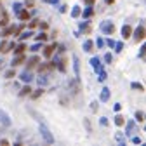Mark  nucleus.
I'll return each mask as SVG.
<instances>
[{"label": "nucleus", "instance_id": "f704fd0d", "mask_svg": "<svg viewBox=\"0 0 146 146\" xmlns=\"http://www.w3.org/2000/svg\"><path fill=\"white\" fill-rule=\"evenodd\" d=\"M40 47H42V42H36V44H33V45L30 47V50H31V52H38Z\"/></svg>", "mask_w": 146, "mask_h": 146}, {"label": "nucleus", "instance_id": "e433bc0d", "mask_svg": "<svg viewBox=\"0 0 146 146\" xmlns=\"http://www.w3.org/2000/svg\"><path fill=\"white\" fill-rule=\"evenodd\" d=\"M47 40V33H40V35H36V42H45Z\"/></svg>", "mask_w": 146, "mask_h": 146}, {"label": "nucleus", "instance_id": "49530a36", "mask_svg": "<svg viewBox=\"0 0 146 146\" xmlns=\"http://www.w3.org/2000/svg\"><path fill=\"white\" fill-rule=\"evenodd\" d=\"M36 23H38L36 19H35V21H30V25H28V30H33V28L36 26Z\"/></svg>", "mask_w": 146, "mask_h": 146}, {"label": "nucleus", "instance_id": "5701e85b", "mask_svg": "<svg viewBox=\"0 0 146 146\" xmlns=\"http://www.w3.org/2000/svg\"><path fill=\"white\" fill-rule=\"evenodd\" d=\"M14 77H16V70H14V68L7 70V71L4 73V78H7V80H11V78H14Z\"/></svg>", "mask_w": 146, "mask_h": 146}, {"label": "nucleus", "instance_id": "c03bdc74", "mask_svg": "<svg viewBox=\"0 0 146 146\" xmlns=\"http://www.w3.org/2000/svg\"><path fill=\"white\" fill-rule=\"evenodd\" d=\"M132 143H134V144H141V143H143V139H141L139 136H134V137H132Z\"/></svg>", "mask_w": 146, "mask_h": 146}, {"label": "nucleus", "instance_id": "cd10ccee", "mask_svg": "<svg viewBox=\"0 0 146 146\" xmlns=\"http://www.w3.org/2000/svg\"><path fill=\"white\" fill-rule=\"evenodd\" d=\"M123 123H125V118H123L122 115H115V125H117V127H122Z\"/></svg>", "mask_w": 146, "mask_h": 146}, {"label": "nucleus", "instance_id": "f257e3e1", "mask_svg": "<svg viewBox=\"0 0 146 146\" xmlns=\"http://www.w3.org/2000/svg\"><path fill=\"white\" fill-rule=\"evenodd\" d=\"M38 132H40L42 139H44L47 144H54V136H52V132L49 131V127H47L44 122H40V125H38Z\"/></svg>", "mask_w": 146, "mask_h": 146}, {"label": "nucleus", "instance_id": "7ed1b4c3", "mask_svg": "<svg viewBox=\"0 0 146 146\" xmlns=\"http://www.w3.org/2000/svg\"><path fill=\"white\" fill-rule=\"evenodd\" d=\"M125 136H134L136 134V122L134 120H129V122H125Z\"/></svg>", "mask_w": 146, "mask_h": 146}, {"label": "nucleus", "instance_id": "393cba45", "mask_svg": "<svg viewBox=\"0 0 146 146\" xmlns=\"http://www.w3.org/2000/svg\"><path fill=\"white\" fill-rule=\"evenodd\" d=\"M33 35V31L31 30H26V31H21V35H19V40L23 42V40H26V38H30V36Z\"/></svg>", "mask_w": 146, "mask_h": 146}, {"label": "nucleus", "instance_id": "3c124183", "mask_svg": "<svg viewBox=\"0 0 146 146\" xmlns=\"http://www.w3.org/2000/svg\"><path fill=\"white\" fill-rule=\"evenodd\" d=\"M94 2L96 0H84V4H87V5H94Z\"/></svg>", "mask_w": 146, "mask_h": 146}, {"label": "nucleus", "instance_id": "72a5a7b5", "mask_svg": "<svg viewBox=\"0 0 146 146\" xmlns=\"http://www.w3.org/2000/svg\"><path fill=\"white\" fill-rule=\"evenodd\" d=\"M84 125H85V129H87L89 134L92 132V125H90V120H89V118H84Z\"/></svg>", "mask_w": 146, "mask_h": 146}, {"label": "nucleus", "instance_id": "37998d69", "mask_svg": "<svg viewBox=\"0 0 146 146\" xmlns=\"http://www.w3.org/2000/svg\"><path fill=\"white\" fill-rule=\"evenodd\" d=\"M99 123H101L103 127H108V118H106V117H101V120H99Z\"/></svg>", "mask_w": 146, "mask_h": 146}, {"label": "nucleus", "instance_id": "20e7f679", "mask_svg": "<svg viewBox=\"0 0 146 146\" xmlns=\"http://www.w3.org/2000/svg\"><path fill=\"white\" fill-rule=\"evenodd\" d=\"M11 117L4 111V110L2 108H0V125H2V127H11Z\"/></svg>", "mask_w": 146, "mask_h": 146}, {"label": "nucleus", "instance_id": "a878e982", "mask_svg": "<svg viewBox=\"0 0 146 146\" xmlns=\"http://www.w3.org/2000/svg\"><path fill=\"white\" fill-rule=\"evenodd\" d=\"M25 49H26L25 44H16V47H14V54H23Z\"/></svg>", "mask_w": 146, "mask_h": 146}, {"label": "nucleus", "instance_id": "bb28decb", "mask_svg": "<svg viewBox=\"0 0 146 146\" xmlns=\"http://www.w3.org/2000/svg\"><path fill=\"white\" fill-rule=\"evenodd\" d=\"M80 14H82L80 5H75V7H73V11H71V17H80Z\"/></svg>", "mask_w": 146, "mask_h": 146}, {"label": "nucleus", "instance_id": "f8f14e48", "mask_svg": "<svg viewBox=\"0 0 146 146\" xmlns=\"http://www.w3.org/2000/svg\"><path fill=\"white\" fill-rule=\"evenodd\" d=\"M90 66H92L96 71H99V70H103V63H101V59L98 58V56H94L92 59H90Z\"/></svg>", "mask_w": 146, "mask_h": 146}, {"label": "nucleus", "instance_id": "ea45409f", "mask_svg": "<svg viewBox=\"0 0 146 146\" xmlns=\"http://www.w3.org/2000/svg\"><path fill=\"white\" fill-rule=\"evenodd\" d=\"M98 108H99V104H98V101H92V103H90V110H92V111H94V113L98 111Z\"/></svg>", "mask_w": 146, "mask_h": 146}, {"label": "nucleus", "instance_id": "6e6552de", "mask_svg": "<svg viewBox=\"0 0 146 146\" xmlns=\"http://www.w3.org/2000/svg\"><path fill=\"white\" fill-rule=\"evenodd\" d=\"M19 80L21 82H25V84H30L31 80H33V75H31V71L30 70H25L21 75H19Z\"/></svg>", "mask_w": 146, "mask_h": 146}, {"label": "nucleus", "instance_id": "6ab92c4d", "mask_svg": "<svg viewBox=\"0 0 146 146\" xmlns=\"http://www.w3.org/2000/svg\"><path fill=\"white\" fill-rule=\"evenodd\" d=\"M115 139L122 144V146H125V132H122V131H117V134H115Z\"/></svg>", "mask_w": 146, "mask_h": 146}, {"label": "nucleus", "instance_id": "a19ab883", "mask_svg": "<svg viewBox=\"0 0 146 146\" xmlns=\"http://www.w3.org/2000/svg\"><path fill=\"white\" fill-rule=\"evenodd\" d=\"M36 25H38V28H40L42 31H45V30L49 28V25H47V23H42V21H40V23H36Z\"/></svg>", "mask_w": 146, "mask_h": 146}, {"label": "nucleus", "instance_id": "8fccbe9b", "mask_svg": "<svg viewBox=\"0 0 146 146\" xmlns=\"http://www.w3.org/2000/svg\"><path fill=\"white\" fill-rule=\"evenodd\" d=\"M113 110H115V111H120V110H122V104H120V103H117V104L113 106Z\"/></svg>", "mask_w": 146, "mask_h": 146}, {"label": "nucleus", "instance_id": "f3484780", "mask_svg": "<svg viewBox=\"0 0 146 146\" xmlns=\"http://www.w3.org/2000/svg\"><path fill=\"white\" fill-rule=\"evenodd\" d=\"M73 68H75V75H77V80L80 77V63H78V58L73 56Z\"/></svg>", "mask_w": 146, "mask_h": 146}, {"label": "nucleus", "instance_id": "6e6d98bb", "mask_svg": "<svg viewBox=\"0 0 146 146\" xmlns=\"http://www.w3.org/2000/svg\"><path fill=\"white\" fill-rule=\"evenodd\" d=\"M0 144H9V141L7 139H0Z\"/></svg>", "mask_w": 146, "mask_h": 146}, {"label": "nucleus", "instance_id": "4c0bfd02", "mask_svg": "<svg viewBox=\"0 0 146 146\" xmlns=\"http://www.w3.org/2000/svg\"><path fill=\"white\" fill-rule=\"evenodd\" d=\"M136 120L137 122H143L144 120V111H136Z\"/></svg>", "mask_w": 146, "mask_h": 146}, {"label": "nucleus", "instance_id": "9b49d317", "mask_svg": "<svg viewBox=\"0 0 146 146\" xmlns=\"http://www.w3.org/2000/svg\"><path fill=\"white\" fill-rule=\"evenodd\" d=\"M36 84H38V87H45L49 84V77L45 75V73H40V75L36 77Z\"/></svg>", "mask_w": 146, "mask_h": 146}, {"label": "nucleus", "instance_id": "7c9ffc66", "mask_svg": "<svg viewBox=\"0 0 146 146\" xmlns=\"http://www.w3.org/2000/svg\"><path fill=\"white\" fill-rule=\"evenodd\" d=\"M106 78H108V73L104 71V68L99 70V77H98V80H99V82H106Z\"/></svg>", "mask_w": 146, "mask_h": 146}, {"label": "nucleus", "instance_id": "603ef678", "mask_svg": "<svg viewBox=\"0 0 146 146\" xmlns=\"http://www.w3.org/2000/svg\"><path fill=\"white\" fill-rule=\"evenodd\" d=\"M139 58H141V59L144 58V45H143V47H141V50H139Z\"/></svg>", "mask_w": 146, "mask_h": 146}, {"label": "nucleus", "instance_id": "2eb2a0df", "mask_svg": "<svg viewBox=\"0 0 146 146\" xmlns=\"http://www.w3.org/2000/svg\"><path fill=\"white\" fill-rule=\"evenodd\" d=\"M110 92H111V90H110L108 87H104V89L101 90V96H99V101H101V103H106V101L110 99Z\"/></svg>", "mask_w": 146, "mask_h": 146}, {"label": "nucleus", "instance_id": "f03ea898", "mask_svg": "<svg viewBox=\"0 0 146 146\" xmlns=\"http://www.w3.org/2000/svg\"><path fill=\"white\" fill-rule=\"evenodd\" d=\"M99 30H101L104 35H113V33H115V25H113V21H103V23L99 25Z\"/></svg>", "mask_w": 146, "mask_h": 146}, {"label": "nucleus", "instance_id": "c9c22d12", "mask_svg": "<svg viewBox=\"0 0 146 146\" xmlns=\"http://www.w3.org/2000/svg\"><path fill=\"white\" fill-rule=\"evenodd\" d=\"M115 52H122L123 50V42H115Z\"/></svg>", "mask_w": 146, "mask_h": 146}, {"label": "nucleus", "instance_id": "2f4dec72", "mask_svg": "<svg viewBox=\"0 0 146 146\" xmlns=\"http://www.w3.org/2000/svg\"><path fill=\"white\" fill-rule=\"evenodd\" d=\"M131 87H132V89H136V90H139V92H143V90H144L143 84H139V82H132V84H131Z\"/></svg>", "mask_w": 146, "mask_h": 146}, {"label": "nucleus", "instance_id": "412c9836", "mask_svg": "<svg viewBox=\"0 0 146 146\" xmlns=\"http://www.w3.org/2000/svg\"><path fill=\"white\" fill-rule=\"evenodd\" d=\"M11 49H9V42L7 40H2V42H0V52H2V54H5V52H9Z\"/></svg>", "mask_w": 146, "mask_h": 146}, {"label": "nucleus", "instance_id": "c85d7f7f", "mask_svg": "<svg viewBox=\"0 0 146 146\" xmlns=\"http://www.w3.org/2000/svg\"><path fill=\"white\" fill-rule=\"evenodd\" d=\"M21 9H25L21 2H14V4H12V11H14V14H17V12H19Z\"/></svg>", "mask_w": 146, "mask_h": 146}, {"label": "nucleus", "instance_id": "1a4fd4ad", "mask_svg": "<svg viewBox=\"0 0 146 146\" xmlns=\"http://www.w3.org/2000/svg\"><path fill=\"white\" fill-rule=\"evenodd\" d=\"M38 63H40V58H38V56H31V58L26 61V68H25V70H31V68H35Z\"/></svg>", "mask_w": 146, "mask_h": 146}, {"label": "nucleus", "instance_id": "79ce46f5", "mask_svg": "<svg viewBox=\"0 0 146 146\" xmlns=\"http://www.w3.org/2000/svg\"><path fill=\"white\" fill-rule=\"evenodd\" d=\"M104 45H108V47H113V45H115V40H113V38H108V40H104Z\"/></svg>", "mask_w": 146, "mask_h": 146}, {"label": "nucleus", "instance_id": "58836bf2", "mask_svg": "<svg viewBox=\"0 0 146 146\" xmlns=\"http://www.w3.org/2000/svg\"><path fill=\"white\" fill-rule=\"evenodd\" d=\"M94 45H98V49H103V47H104V40H103V38H98V40L94 42Z\"/></svg>", "mask_w": 146, "mask_h": 146}, {"label": "nucleus", "instance_id": "c756f323", "mask_svg": "<svg viewBox=\"0 0 146 146\" xmlns=\"http://www.w3.org/2000/svg\"><path fill=\"white\" fill-rule=\"evenodd\" d=\"M80 30H82V31H85V33H90V25H89V21L80 23Z\"/></svg>", "mask_w": 146, "mask_h": 146}, {"label": "nucleus", "instance_id": "864d4df0", "mask_svg": "<svg viewBox=\"0 0 146 146\" xmlns=\"http://www.w3.org/2000/svg\"><path fill=\"white\" fill-rule=\"evenodd\" d=\"M66 50V45H59V52H64Z\"/></svg>", "mask_w": 146, "mask_h": 146}, {"label": "nucleus", "instance_id": "4468645a", "mask_svg": "<svg viewBox=\"0 0 146 146\" xmlns=\"http://www.w3.org/2000/svg\"><path fill=\"white\" fill-rule=\"evenodd\" d=\"M82 49H84L85 52H92V50H94V40H90V38H87V40L84 42Z\"/></svg>", "mask_w": 146, "mask_h": 146}, {"label": "nucleus", "instance_id": "9d476101", "mask_svg": "<svg viewBox=\"0 0 146 146\" xmlns=\"http://www.w3.org/2000/svg\"><path fill=\"white\" fill-rule=\"evenodd\" d=\"M131 35H132V26H131V25H123V26H122V38L127 40Z\"/></svg>", "mask_w": 146, "mask_h": 146}, {"label": "nucleus", "instance_id": "09e8293b", "mask_svg": "<svg viewBox=\"0 0 146 146\" xmlns=\"http://www.w3.org/2000/svg\"><path fill=\"white\" fill-rule=\"evenodd\" d=\"M59 12H61V14H64V12H66V5H64V4H61V5H59Z\"/></svg>", "mask_w": 146, "mask_h": 146}, {"label": "nucleus", "instance_id": "ddd939ff", "mask_svg": "<svg viewBox=\"0 0 146 146\" xmlns=\"http://www.w3.org/2000/svg\"><path fill=\"white\" fill-rule=\"evenodd\" d=\"M16 16H17V19H19V21H28V19H30V12H28V9H21Z\"/></svg>", "mask_w": 146, "mask_h": 146}, {"label": "nucleus", "instance_id": "a18cd8bd", "mask_svg": "<svg viewBox=\"0 0 146 146\" xmlns=\"http://www.w3.org/2000/svg\"><path fill=\"white\" fill-rule=\"evenodd\" d=\"M33 4H35V0H26V4H25V5H26V9H31Z\"/></svg>", "mask_w": 146, "mask_h": 146}, {"label": "nucleus", "instance_id": "dca6fc26", "mask_svg": "<svg viewBox=\"0 0 146 146\" xmlns=\"http://www.w3.org/2000/svg\"><path fill=\"white\" fill-rule=\"evenodd\" d=\"M31 87H30V84H26V85H23L21 87V90H19V98H26V96H30V92H31Z\"/></svg>", "mask_w": 146, "mask_h": 146}, {"label": "nucleus", "instance_id": "473e14b6", "mask_svg": "<svg viewBox=\"0 0 146 146\" xmlns=\"http://www.w3.org/2000/svg\"><path fill=\"white\" fill-rule=\"evenodd\" d=\"M14 28H16V25H14V26H9V28H5V30L2 31V36H9V35H12Z\"/></svg>", "mask_w": 146, "mask_h": 146}, {"label": "nucleus", "instance_id": "b1692460", "mask_svg": "<svg viewBox=\"0 0 146 146\" xmlns=\"http://www.w3.org/2000/svg\"><path fill=\"white\" fill-rule=\"evenodd\" d=\"M103 61H104L106 64H111V63H113V54H111V52H106L104 56H103Z\"/></svg>", "mask_w": 146, "mask_h": 146}, {"label": "nucleus", "instance_id": "aec40b11", "mask_svg": "<svg viewBox=\"0 0 146 146\" xmlns=\"http://www.w3.org/2000/svg\"><path fill=\"white\" fill-rule=\"evenodd\" d=\"M42 94H44V87H38V89H35V92H30L31 99H38Z\"/></svg>", "mask_w": 146, "mask_h": 146}, {"label": "nucleus", "instance_id": "5fc2aeb1", "mask_svg": "<svg viewBox=\"0 0 146 146\" xmlns=\"http://www.w3.org/2000/svg\"><path fill=\"white\" fill-rule=\"evenodd\" d=\"M104 2H106L108 5H111V4H115V0H104Z\"/></svg>", "mask_w": 146, "mask_h": 146}, {"label": "nucleus", "instance_id": "0eeeda50", "mask_svg": "<svg viewBox=\"0 0 146 146\" xmlns=\"http://www.w3.org/2000/svg\"><path fill=\"white\" fill-rule=\"evenodd\" d=\"M144 38V25H139L136 30H134V40L136 42H141Z\"/></svg>", "mask_w": 146, "mask_h": 146}, {"label": "nucleus", "instance_id": "423d86ee", "mask_svg": "<svg viewBox=\"0 0 146 146\" xmlns=\"http://www.w3.org/2000/svg\"><path fill=\"white\" fill-rule=\"evenodd\" d=\"M25 61H26V58L23 56V54H14V58H12V61H11V66H12V68H16V66L23 64Z\"/></svg>", "mask_w": 146, "mask_h": 146}, {"label": "nucleus", "instance_id": "a211bd4d", "mask_svg": "<svg viewBox=\"0 0 146 146\" xmlns=\"http://www.w3.org/2000/svg\"><path fill=\"white\" fill-rule=\"evenodd\" d=\"M92 7H94V5H87V9L84 11V14H80V16L84 17V19H89V17L94 14V9H92Z\"/></svg>", "mask_w": 146, "mask_h": 146}, {"label": "nucleus", "instance_id": "39448f33", "mask_svg": "<svg viewBox=\"0 0 146 146\" xmlns=\"http://www.w3.org/2000/svg\"><path fill=\"white\" fill-rule=\"evenodd\" d=\"M42 49H44V50H42V56L49 59L52 54H54V50L58 49V45H56V44H52V45H45V47H42Z\"/></svg>", "mask_w": 146, "mask_h": 146}, {"label": "nucleus", "instance_id": "4be33fe9", "mask_svg": "<svg viewBox=\"0 0 146 146\" xmlns=\"http://www.w3.org/2000/svg\"><path fill=\"white\" fill-rule=\"evenodd\" d=\"M9 25V17H7V14L2 11V17H0V28H4V26H7Z\"/></svg>", "mask_w": 146, "mask_h": 146}, {"label": "nucleus", "instance_id": "de8ad7c7", "mask_svg": "<svg viewBox=\"0 0 146 146\" xmlns=\"http://www.w3.org/2000/svg\"><path fill=\"white\" fill-rule=\"evenodd\" d=\"M45 4H52V5H58L59 4V0H44Z\"/></svg>", "mask_w": 146, "mask_h": 146}]
</instances>
